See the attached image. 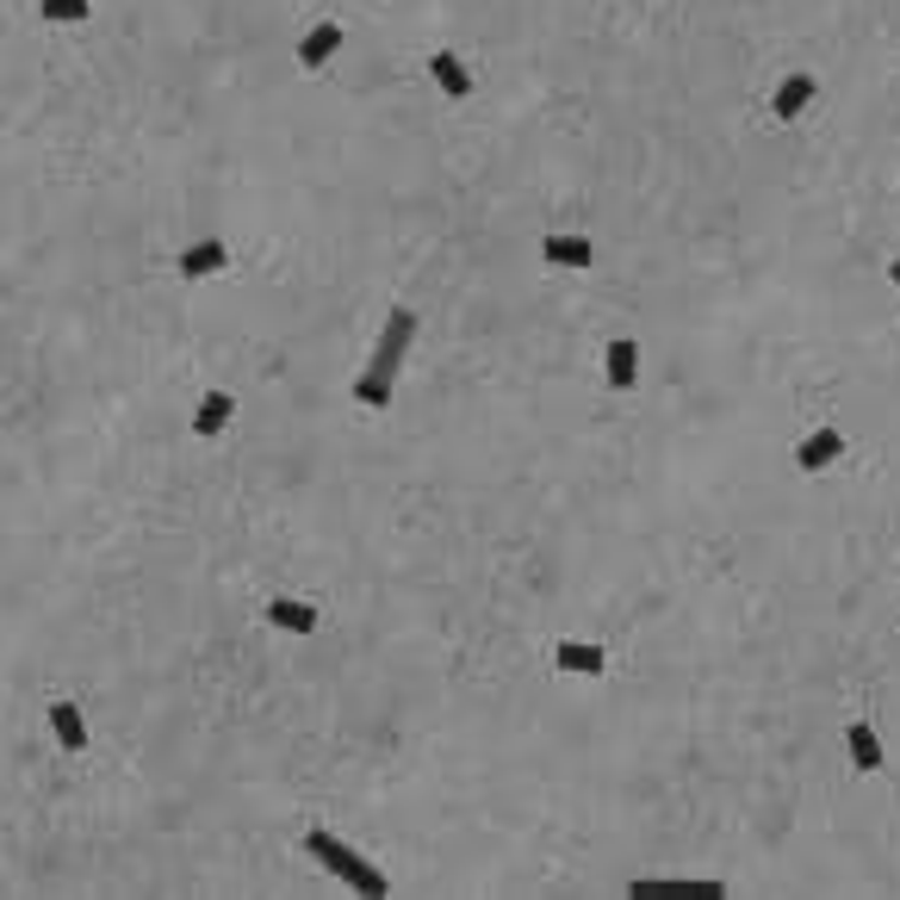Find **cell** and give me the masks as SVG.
<instances>
[{
  "label": "cell",
  "instance_id": "cell-8",
  "mask_svg": "<svg viewBox=\"0 0 900 900\" xmlns=\"http://www.w3.org/2000/svg\"><path fill=\"white\" fill-rule=\"evenodd\" d=\"M603 373H609L615 391H628V385L640 379V342H628V336H621V342H609V354H603Z\"/></svg>",
  "mask_w": 900,
  "mask_h": 900
},
{
  "label": "cell",
  "instance_id": "cell-10",
  "mask_svg": "<svg viewBox=\"0 0 900 900\" xmlns=\"http://www.w3.org/2000/svg\"><path fill=\"white\" fill-rule=\"evenodd\" d=\"M336 50H342V25H311L305 44H299V62H305V69H324Z\"/></svg>",
  "mask_w": 900,
  "mask_h": 900
},
{
  "label": "cell",
  "instance_id": "cell-14",
  "mask_svg": "<svg viewBox=\"0 0 900 900\" xmlns=\"http://www.w3.org/2000/svg\"><path fill=\"white\" fill-rule=\"evenodd\" d=\"M844 746H851V764H857V770H881V739H876V727H869V721H851Z\"/></svg>",
  "mask_w": 900,
  "mask_h": 900
},
{
  "label": "cell",
  "instance_id": "cell-1",
  "mask_svg": "<svg viewBox=\"0 0 900 900\" xmlns=\"http://www.w3.org/2000/svg\"><path fill=\"white\" fill-rule=\"evenodd\" d=\"M410 342H417V311L391 305L379 342H373V361H366V373L354 379V398H361L366 410H385V404H391V385H398V366H404V348Z\"/></svg>",
  "mask_w": 900,
  "mask_h": 900
},
{
  "label": "cell",
  "instance_id": "cell-13",
  "mask_svg": "<svg viewBox=\"0 0 900 900\" xmlns=\"http://www.w3.org/2000/svg\"><path fill=\"white\" fill-rule=\"evenodd\" d=\"M547 261H553V268H591L596 243L591 236H547Z\"/></svg>",
  "mask_w": 900,
  "mask_h": 900
},
{
  "label": "cell",
  "instance_id": "cell-15",
  "mask_svg": "<svg viewBox=\"0 0 900 900\" xmlns=\"http://www.w3.org/2000/svg\"><path fill=\"white\" fill-rule=\"evenodd\" d=\"M807 100H814V75H788L783 87H776V100H770V106H776V118H802Z\"/></svg>",
  "mask_w": 900,
  "mask_h": 900
},
{
  "label": "cell",
  "instance_id": "cell-5",
  "mask_svg": "<svg viewBox=\"0 0 900 900\" xmlns=\"http://www.w3.org/2000/svg\"><path fill=\"white\" fill-rule=\"evenodd\" d=\"M429 75H435V87L447 100H472V75H466V62L454 57V50H435V57H429Z\"/></svg>",
  "mask_w": 900,
  "mask_h": 900
},
{
  "label": "cell",
  "instance_id": "cell-2",
  "mask_svg": "<svg viewBox=\"0 0 900 900\" xmlns=\"http://www.w3.org/2000/svg\"><path fill=\"white\" fill-rule=\"evenodd\" d=\"M305 851L317 863H324L329 876H342L348 888H361L366 900H379V895H391V881H385V869H373V863L361 857V851H348L329 826H305Z\"/></svg>",
  "mask_w": 900,
  "mask_h": 900
},
{
  "label": "cell",
  "instance_id": "cell-4",
  "mask_svg": "<svg viewBox=\"0 0 900 900\" xmlns=\"http://www.w3.org/2000/svg\"><path fill=\"white\" fill-rule=\"evenodd\" d=\"M839 454H844V435H839V429H814V435L795 447V466H802V472H820V466H832Z\"/></svg>",
  "mask_w": 900,
  "mask_h": 900
},
{
  "label": "cell",
  "instance_id": "cell-12",
  "mask_svg": "<svg viewBox=\"0 0 900 900\" xmlns=\"http://www.w3.org/2000/svg\"><path fill=\"white\" fill-rule=\"evenodd\" d=\"M50 727H57L62 751H87V721H81L75 702H50Z\"/></svg>",
  "mask_w": 900,
  "mask_h": 900
},
{
  "label": "cell",
  "instance_id": "cell-17",
  "mask_svg": "<svg viewBox=\"0 0 900 900\" xmlns=\"http://www.w3.org/2000/svg\"><path fill=\"white\" fill-rule=\"evenodd\" d=\"M888 280H895V287H900V255H895V261H888Z\"/></svg>",
  "mask_w": 900,
  "mask_h": 900
},
{
  "label": "cell",
  "instance_id": "cell-9",
  "mask_svg": "<svg viewBox=\"0 0 900 900\" xmlns=\"http://www.w3.org/2000/svg\"><path fill=\"white\" fill-rule=\"evenodd\" d=\"M231 261V249L218 243V236H206V243H192L187 255H180V280H206V273H218Z\"/></svg>",
  "mask_w": 900,
  "mask_h": 900
},
{
  "label": "cell",
  "instance_id": "cell-7",
  "mask_svg": "<svg viewBox=\"0 0 900 900\" xmlns=\"http://www.w3.org/2000/svg\"><path fill=\"white\" fill-rule=\"evenodd\" d=\"M236 417V398L231 391H206V404L192 410V435L199 441H211V435H224V422Z\"/></svg>",
  "mask_w": 900,
  "mask_h": 900
},
{
  "label": "cell",
  "instance_id": "cell-6",
  "mask_svg": "<svg viewBox=\"0 0 900 900\" xmlns=\"http://www.w3.org/2000/svg\"><path fill=\"white\" fill-rule=\"evenodd\" d=\"M553 665L559 670H572V677H603V646H584V640H559L553 646Z\"/></svg>",
  "mask_w": 900,
  "mask_h": 900
},
{
  "label": "cell",
  "instance_id": "cell-3",
  "mask_svg": "<svg viewBox=\"0 0 900 900\" xmlns=\"http://www.w3.org/2000/svg\"><path fill=\"white\" fill-rule=\"evenodd\" d=\"M628 895H640V900H721V895H727V881H714V876H702V881L640 876V881H628Z\"/></svg>",
  "mask_w": 900,
  "mask_h": 900
},
{
  "label": "cell",
  "instance_id": "cell-16",
  "mask_svg": "<svg viewBox=\"0 0 900 900\" xmlns=\"http://www.w3.org/2000/svg\"><path fill=\"white\" fill-rule=\"evenodd\" d=\"M38 7H44V20H50V25H75V20L94 13V0H38Z\"/></svg>",
  "mask_w": 900,
  "mask_h": 900
},
{
  "label": "cell",
  "instance_id": "cell-11",
  "mask_svg": "<svg viewBox=\"0 0 900 900\" xmlns=\"http://www.w3.org/2000/svg\"><path fill=\"white\" fill-rule=\"evenodd\" d=\"M268 621L280 633H311L317 628V609H311V603H292V596H273L268 603Z\"/></svg>",
  "mask_w": 900,
  "mask_h": 900
}]
</instances>
